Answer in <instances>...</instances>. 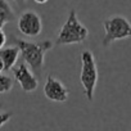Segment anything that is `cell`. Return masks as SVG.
I'll list each match as a JSON object with an SVG mask.
<instances>
[{"label":"cell","mask_w":131,"mask_h":131,"mask_svg":"<svg viewBox=\"0 0 131 131\" xmlns=\"http://www.w3.org/2000/svg\"><path fill=\"white\" fill-rule=\"evenodd\" d=\"M14 42L19 48L21 57L23 58L25 63L31 68V71L35 75L39 76L44 68L45 54L48 50L53 48V42L49 40L42 41V42H31V41L19 40V39H16Z\"/></svg>","instance_id":"6da1fadb"},{"label":"cell","mask_w":131,"mask_h":131,"mask_svg":"<svg viewBox=\"0 0 131 131\" xmlns=\"http://www.w3.org/2000/svg\"><path fill=\"white\" fill-rule=\"evenodd\" d=\"M89 36L88 27L80 22L77 17V12L71 9L67 17V21L60 27L58 36H57V45H73L84 42Z\"/></svg>","instance_id":"7a4b0ae2"},{"label":"cell","mask_w":131,"mask_h":131,"mask_svg":"<svg viewBox=\"0 0 131 131\" xmlns=\"http://www.w3.org/2000/svg\"><path fill=\"white\" fill-rule=\"evenodd\" d=\"M80 81L84 89V95L89 102L94 99V91L98 84V66L93 51L84 50L81 53V72Z\"/></svg>","instance_id":"3957f363"},{"label":"cell","mask_w":131,"mask_h":131,"mask_svg":"<svg viewBox=\"0 0 131 131\" xmlns=\"http://www.w3.org/2000/svg\"><path fill=\"white\" fill-rule=\"evenodd\" d=\"M104 37L103 46H109L114 41L131 37V22L123 16H112L103 21Z\"/></svg>","instance_id":"277c9868"},{"label":"cell","mask_w":131,"mask_h":131,"mask_svg":"<svg viewBox=\"0 0 131 131\" xmlns=\"http://www.w3.org/2000/svg\"><path fill=\"white\" fill-rule=\"evenodd\" d=\"M18 31L27 37H36L42 31L41 17L34 10H26L18 17Z\"/></svg>","instance_id":"5b68a950"},{"label":"cell","mask_w":131,"mask_h":131,"mask_svg":"<svg viewBox=\"0 0 131 131\" xmlns=\"http://www.w3.org/2000/svg\"><path fill=\"white\" fill-rule=\"evenodd\" d=\"M10 71L13 73L14 80L19 84V86L22 88V90L25 93H32L37 89L39 81H37L36 76L34 75V72L27 67L26 63L14 66Z\"/></svg>","instance_id":"8992f818"},{"label":"cell","mask_w":131,"mask_h":131,"mask_svg":"<svg viewBox=\"0 0 131 131\" xmlns=\"http://www.w3.org/2000/svg\"><path fill=\"white\" fill-rule=\"evenodd\" d=\"M44 94L51 102L63 103V102H67L70 96V90L53 75H48L45 85H44Z\"/></svg>","instance_id":"52a82bcc"},{"label":"cell","mask_w":131,"mask_h":131,"mask_svg":"<svg viewBox=\"0 0 131 131\" xmlns=\"http://www.w3.org/2000/svg\"><path fill=\"white\" fill-rule=\"evenodd\" d=\"M19 48L17 45L12 46H3L0 49V58L4 64V71H10L17 64V60L19 58Z\"/></svg>","instance_id":"ba28073f"},{"label":"cell","mask_w":131,"mask_h":131,"mask_svg":"<svg viewBox=\"0 0 131 131\" xmlns=\"http://www.w3.org/2000/svg\"><path fill=\"white\" fill-rule=\"evenodd\" d=\"M14 19V10L7 0H0V28Z\"/></svg>","instance_id":"9c48e42d"},{"label":"cell","mask_w":131,"mask_h":131,"mask_svg":"<svg viewBox=\"0 0 131 131\" xmlns=\"http://www.w3.org/2000/svg\"><path fill=\"white\" fill-rule=\"evenodd\" d=\"M14 85V77H10L3 72H0V94H5L12 90Z\"/></svg>","instance_id":"30bf717a"},{"label":"cell","mask_w":131,"mask_h":131,"mask_svg":"<svg viewBox=\"0 0 131 131\" xmlns=\"http://www.w3.org/2000/svg\"><path fill=\"white\" fill-rule=\"evenodd\" d=\"M12 113L10 112H3V113H0V127H3L10 118H12Z\"/></svg>","instance_id":"8fae6325"},{"label":"cell","mask_w":131,"mask_h":131,"mask_svg":"<svg viewBox=\"0 0 131 131\" xmlns=\"http://www.w3.org/2000/svg\"><path fill=\"white\" fill-rule=\"evenodd\" d=\"M5 42H7V35L3 31V28H0V49L5 46Z\"/></svg>","instance_id":"7c38bea8"},{"label":"cell","mask_w":131,"mask_h":131,"mask_svg":"<svg viewBox=\"0 0 131 131\" xmlns=\"http://www.w3.org/2000/svg\"><path fill=\"white\" fill-rule=\"evenodd\" d=\"M34 2H36L37 4H45V3L49 2V0H34Z\"/></svg>","instance_id":"4fadbf2b"},{"label":"cell","mask_w":131,"mask_h":131,"mask_svg":"<svg viewBox=\"0 0 131 131\" xmlns=\"http://www.w3.org/2000/svg\"><path fill=\"white\" fill-rule=\"evenodd\" d=\"M13 2H14V3H17V4H25V3L27 2V0H13Z\"/></svg>","instance_id":"5bb4252c"},{"label":"cell","mask_w":131,"mask_h":131,"mask_svg":"<svg viewBox=\"0 0 131 131\" xmlns=\"http://www.w3.org/2000/svg\"><path fill=\"white\" fill-rule=\"evenodd\" d=\"M3 71H4V64H3L2 58H0V72H3Z\"/></svg>","instance_id":"9a60e30c"}]
</instances>
